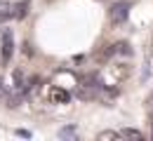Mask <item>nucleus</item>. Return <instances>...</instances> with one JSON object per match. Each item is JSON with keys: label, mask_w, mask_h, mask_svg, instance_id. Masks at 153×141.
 I'll return each instance as SVG.
<instances>
[{"label": "nucleus", "mask_w": 153, "mask_h": 141, "mask_svg": "<svg viewBox=\"0 0 153 141\" xmlns=\"http://www.w3.org/2000/svg\"><path fill=\"white\" fill-rule=\"evenodd\" d=\"M127 75H130V66L127 63H111L104 71V87L115 89L118 85H123L127 80Z\"/></svg>", "instance_id": "f257e3e1"}, {"label": "nucleus", "mask_w": 153, "mask_h": 141, "mask_svg": "<svg viewBox=\"0 0 153 141\" xmlns=\"http://www.w3.org/2000/svg\"><path fill=\"white\" fill-rule=\"evenodd\" d=\"M12 52H14V38H12V31L5 28L2 31V47H0V61L7 66L12 59Z\"/></svg>", "instance_id": "f03ea898"}, {"label": "nucleus", "mask_w": 153, "mask_h": 141, "mask_svg": "<svg viewBox=\"0 0 153 141\" xmlns=\"http://www.w3.org/2000/svg\"><path fill=\"white\" fill-rule=\"evenodd\" d=\"M47 101L50 103H68L71 101V92L66 89V87H61V85H52L50 89H47Z\"/></svg>", "instance_id": "7ed1b4c3"}, {"label": "nucleus", "mask_w": 153, "mask_h": 141, "mask_svg": "<svg viewBox=\"0 0 153 141\" xmlns=\"http://www.w3.org/2000/svg\"><path fill=\"white\" fill-rule=\"evenodd\" d=\"M130 14V2H115L111 7V21L113 24H123Z\"/></svg>", "instance_id": "20e7f679"}, {"label": "nucleus", "mask_w": 153, "mask_h": 141, "mask_svg": "<svg viewBox=\"0 0 153 141\" xmlns=\"http://www.w3.org/2000/svg\"><path fill=\"white\" fill-rule=\"evenodd\" d=\"M28 0H21V2H17L14 5V19H24L26 14H28Z\"/></svg>", "instance_id": "39448f33"}, {"label": "nucleus", "mask_w": 153, "mask_h": 141, "mask_svg": "<svg viewBox=\"0 0 153 141\" xmlns=\"http://www.w3.org/2000/svg\"><path fill=\"white\" fill-rule=\"evenodd\" d=\"M120 137H123V139H137V141L144 139V134H141L139 129H132V127H127V129H120Z\"/></svg>", "instance_id": "423d86ee"}, {"label": "nucleus", "mask_w": 153, "mask_h": 141, "mask_svg": "<svg viewBox=\"0 0 153 141\" xmlns=\"http://www.w3.org/2000/svg\"><path fill=\"white\" fill-rule=\"evenodd\" d=\"M99 139H101V141H108V139H123V137H120V132L108 129V132H101V134H99Z\"/></svg>", "instance_id": "0eeeda50"}, {"label": "nucleus", "mask_w": 153, "mask_h": 141, "mask_svg": "<svg viewBox=\"0 0 153 141\" xmlns=\"http://www.w3.org/2000/svg\"><path fill=\"white\" fill-rule=\"evenodd\" d=\"M113 45H115V54H130V52H132L130 45H127L125 40H123V42H113Z\"/></svg>", "instance_id": "6e6552de"}, {"label": "nucleus", "mask_w": 153, "mask_h": 141, "mask_svg": "<svg viewBox=\"0 0 153 141\" xmlns=\"http://www.w3.org/2000/svg\"><path fill=\"white\" fill-rule=\"evenodd\" d=\"M7 99V89H5V85H2V80H0V101Z\"/></svg>", "instance_id": "1a4fd4ad"}, {"label": "nucleus", "mask_w": 153, "mask_h": 141, "mask_svg": "<svg viewBox=\"0 0 153 141\" xmlns=\"http://www.w3.org/2000/svg\"><path fill=\"white\" fill-rule=\"evenodd\" d=\"M17 134L19 137H31V132H26V129H17Z\"/></svg>", "instance_id": "9d476101"}, {"label": "nucleus", "mask_w": 153, "mask_h": 141, "mask_svg": "<svg viewBox=\"0 0 153 141\" xmlns=\"http://www.w3.org/2000/svg\"><path fill=\"white\" fill-rule=\"evenodd\" d=\"M151 52H153V38H151Z\"/></svg>", "instance_id": "9b49d317"}]
</instances>
